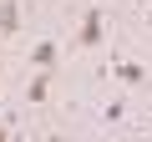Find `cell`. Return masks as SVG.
<instances>
[{"mask_svg":"<svg viewBox=\"0 0 152 142\" xmlns=\"http://www.w3.org/2000/svg\"><path fill=\"white\" fill-rule=\"evenodd\" d=\"M102 71H112L122 86H147V66H142V61H112V66H102Z\"/></svg>","mask_w":152,"mask_h":142,"instance_id":"3957f363","label":"cell"},{"mask_svg":"<svg viewBox=\"0 0 152 142\" xmlns=\"http://www.w3.org/2000/svg\"><path fill=\"white\" fill-rule=\"evenodd\" d=\"M26 66H36V71H56L61 66V46L46 36V41H36L31 51H26Z\"/></svg>","mask_w":152,"mask_h":142,"instance_id":"7a4b0ae2","label":"cell"},{"mask_svg":"<svg viewBox=\"0 0 152 142\" xmlns=\"http://www.w3.org/2000/svg\"><path fill=\"white\" fill-rule=\"evenodd\" d=\"M46 142H66V137H61V132H51V137H46Z\"/></svg>","mask_w":152,"mask_h":142,"instance_id":"ba28073f","label":"cell"},{"mask_svg":"<svg viewBox=\"0 0 152 142\" xmlns=\"http://www.w3.org/2000/svg\"><path fill=\"white\" fill-rule=\"evenodd\" d=\"M127 112H132V102H127V97H112V102L102 107V122H127Z\"/></svg>","mask_w":152,"mask_h":142,"instance_id":"8992f818","label":"cell"},{"mask_svg":"<svg viewBox=\"0 0 152 142\" xmlns=\"http://www.w3.org/2000/svg\"><path fill=\"white\" fill-rule=\"evenodd\" d=\"M20 31V0H0V36Z\"/></svg>","mask_w":152,"mask_h":142,"instance_id":"5b68a950","label":"cell"},{"mask_svg":"<svg viewBox=\"0 0 152 142\" xmlns=\"http://www.w3.org/2000/svg\"><path fill=\"white\" fill-rule=\"evenodd\" d=\"M0 142H10V132H5V122H0Z\"/></svg>","mask_w":152,"mask_h":142,"instance_id":"52a82bcc","label":"cell"},{"mask_svg":"<svg viewBox=\"0 0 152 142\" xmlns=\"http://www.w3.org/2000/svg\"><path fill=\"white\" fill-rule=\"evenodd\" d=\"M46 97H51V71H36V76L26 81V102H31V107H41Z\"/></svg>","mask_w":152,"mask_h":142,"instance_id":"277c9868","label":"cell"},{"mask_svg":"<svg viewBox=\"0 0 152 142\" xmlns=\"http://www.w3.org/2000/svg\"><path fill=\"white\" fill-rule=\"evenodd\" d=\"M102 41H107V10H102V5H86V10H81V26H76V36H71V46L96 51Z\"/></svg>","mask_w":152,"mask_h":142,"instance_id":"6da1fadb","label":"cell"}]
</instances>
